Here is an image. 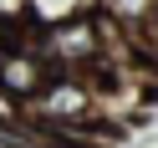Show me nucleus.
<instances>
[{"mask_svg": "<svg viewBox=\"0 0 158 148\" xmlns=\"http://www.w3.org/2000/svg\"><path fill=\"white\" fill-rule=\"evenodd\" d=\"M61 66L51 61L46 51V26L41 21H26L10 31V41L0 46V102L10 107H36L41 92L56 82Z\"/></svg>", "mask_w": 158, "mask_h": 148, "instance_id": "nucleus-1", "label": "nucleus"}, {"mask_svg": "<svg viewBox=\"0 0 158 148\" xmlns=\"http://www.w3.org/2000/svg\"><path fill=\"white\" fill-rule=\"evenodd\" d=\"M107 21L102 15H72V21L46 26V51L61 72H92L107 51Z\"/></svg>", "mask_w": 158, "mask_h": 148, "instance_id": "nucleus-2", "label": "nucleus"}, {"mask_svg": "<svg viewBox=\"0 0 158 148\" xmlns=\"http://www.w3.org/2000/svg\"><path fill=\"white\" fill-rule=\"evenodd\" d=\"M102 15H107L112 26H133V31H143V26L158 15V0H102Z\"/></svg>", "mask_w": 158, "mask_h": 148, "instance_id": "nucleus-3", "label": "nucleus"}, {"mask_svg": "<svg viewBox=\"0 0 158 148\" xmlns=\"http://www.w3.org/2000/svg\"><path fill=\"white\" fill-rule=\"evenodd\" d=\"M31 11L41 26H56V21H72V15H97L102 0H31Z\"/></svg>", "mask_w": 158, "mask_h": 148, "instance_id": "nucleus-4", "label": "nucleus"}, {"mask_svg": "<svg viewBox=\"0 0 158 148\" xmlns=\"http://www.w3.org/2000/svg\"><path fill=\"white\" fill-rule=\"evenodd\" d=\"M0 21L5 26H26V21H36V11H31V0H0Z\"/></svg>", "mask_w": 158, "mask_h": 148, "instance_id": "nucleus-5", "label": "nucleus"}, {"mask_svg": "<svg viewBox=\"0 0 158 148\" xmlns=\"http://www.w3.org/2000/svg\"><path fill=\"white\" fill-rule=\"evenodd\" d=\"M10 31H15V26H5V21H0V46H5V41H10Z\"/></svg>", "mask_w": 158, "mask_h": 148, "instance_id": "nucleus-6", "label": "nucleus"}]
</instances>
